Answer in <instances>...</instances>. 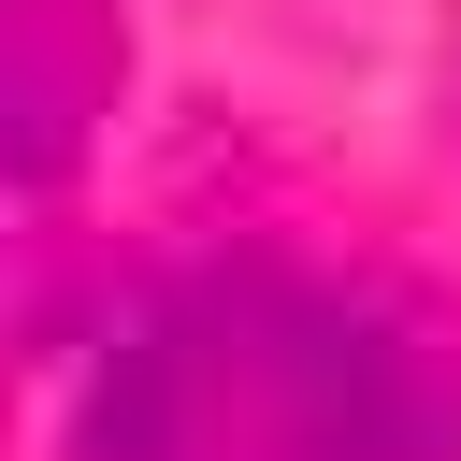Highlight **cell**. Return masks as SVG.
<instances>
[{"instance_id": "cell-1", "label": "cell", "mask_w": 461, "mask_h": 461, "mask_svg": "<svg viewBox=\"0 0 461 461\" xmlns=\"http://www.w3.org/2000/svg\"><path fill=\"white\" fill-rule=\"evenodd\" d=\"M115 86L101 0H0V173H72Z\"/></svg>"}]
</instances>
